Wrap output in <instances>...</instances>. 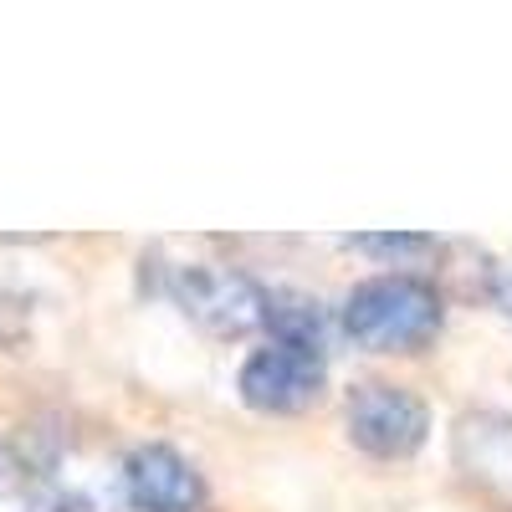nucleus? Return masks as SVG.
<instances>
[{
    "label": "nucleus",
    "mask_w": 512,
    "mask_h": 512,
    "mask_svg": "<svg viewBox=\"0 0 512 512\" xmlns=\"http://www.w3.org/2000/svg\"><path fill=\"white\" fill-rule=\"evenodd\" d=\"M349 246L354 251H374V256H390V262H400V256H420V251H436L431 236H410V231H400V236H354Z\"/></svg>",
    "instance_id": "obj_6"
},
{
    "label": "nucleus",
    "mask_w": 512,
    "mask_h": 512,
    "mask_svg": "<svg viewBox=\"0 0 512 512\" xmlns=\"http://www.w3.org/2000/svg\"><path fill=\"white\" fill-rule=\"evenodd\" d=\"M118 492L134 512H200L205 482L175 446H139L118 466Z\"/></svg>",
    "instance_id": "obj_5"
},
{
    "label": "nucleus",
    "mask_w": 512,
    "mask_h": 512,
    "mask_svg": "<svg viewBox=\"0 0 512 512\" xmlns=\"http://www.w3.org/2000/svg\"><path fill=\"white\" fill-rule=\"evenodd\" d=\"M169 297H175V308L195 328H205L210 338H246L272 313V292H262L246 272L221 267V262L180 267L175 282H169Z\"/></svg>",
    "instance_id": "obj_2"
},
{
    "label": "nucleus",
    "mask_w": 512,
    "mask_h": 512,
    "mask_svg": "<svg viewBox=\"0 0 512 512\" xmlns=\"http://www.w3.org/2000/svg\"><path fill=\"white\" fill-rule=\"evenodd\" d=\"M441 313V292L425 277L384 272L344 297V333L374 354H415L441 333Z\"/></svg>",
    "instance_id": "obj_1"
},
{
    "label": "nucleus",
    "mask_w": 512,
    "mask_h": 512,
    "mask_svg": "<svg viewBox=\"0 0 512 512\" xmlns=\"http://www.w3.org/2000/svg\"><path fill=\"white\" fill-rule=\"evenodd\" d=\"M323 384H328V359H323L318 344L272 338L267 349H256L241 364L236 390L251 410H262V415H297V410L318 405Z\"/></svg>",
    "instance_id": "obj_3"
},
{
    "label": "nucleus",
    "mask_w": 512,
    "mask_h": 512,
    "mask_svg": "<svg viewBox=\"0 0 512 512\" xmlns=\"http://www.w3.org/2000/svg\"><path fill=\"white\" fill-rule=\"evenodd\" d=\"M431 436V410L400 384H359L349 395V441L374 461H405Z\"/></svg>",
    "instance_id": "obj_4"
}]
</instances>
